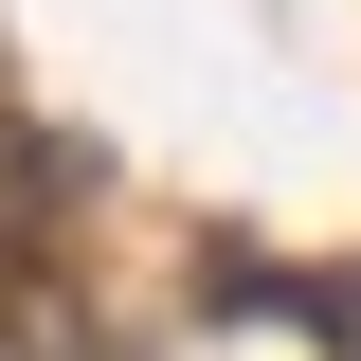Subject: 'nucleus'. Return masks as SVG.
<instances>
[]
</instances>
